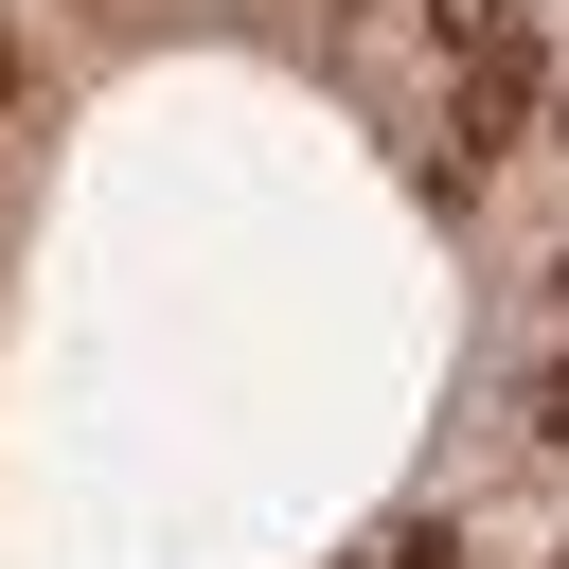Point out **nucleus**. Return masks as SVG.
<instances>
[{"mask_svg": "<svg viewBox=\"0 0 569 569\" xmlns=\"http://www.w3.org/2000/svg\"><path fill=\"white\" fill-rule=\"evenodd\" d=\"M373 569H445V516H409V533H391V551H373Z\"/></svg>", "mask_w": 569, "mask_h": 569, "instance_id": "nucleus-2", "label": "nucleus"}, {"mask_svg": "<svg viewBox=\"0 0 569 569\" xmlns=\"http://www.w3.org/2000/svg\"><path fill=\"white\" fill-rule=\"evenodd\" d=\"M0 89H18V18H0Z\"/></svg>", "mask_w": 569, "mask_h": 569, "instance_id": "nucleus-3", "label": "nucleus"}, {"mask_svg": "<svg viewBox=\"0 0 569 569\" xmlns=\"http://www.w3.org/2000/svg\"><path fill=\"white\" fill-rule=\"evenodd\" d=\"M516 409H533V445H569V356H533V391H516Z\"/></svg>", "mask_w": 569, "mask_h": 569, "instance_id": "nucleus-1", "label": "nucleus"}, {"mask_svg": "<svg viewBox=\"0 0 569 569\" xmlns=\"http://www.w3.org/2000/svg\"><path fill=\"white\" fill-rule=\"evenodd\" d=\"M551 124H569V71H551Z\"/></svg>", "mask_w": 569, "mask_h": 569, "instance_id": "nucleus-4", "label": "nucleus"}]
</instances>
